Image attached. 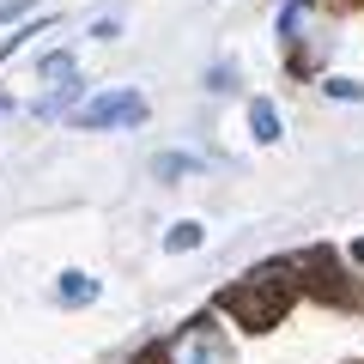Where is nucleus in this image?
I'll list each match as a JSON object with an SVG mask.
<instances>
[{
  "label": "nucleus",
  "instance_id": "nucleus-6",
  "mask_svg": "<svg viewBox=\"0 0 364 364\" xmlns=\"http://www.w3.org/2000/svg\"><path fill=\"white\" fill-rule=\"evenodd\" d=\"M164 249H170V255H182V249H200V225L182 219L176 231H164Z\"/></svg>",
  "mask_w": 364,
  "mask_h": 364
},
{
  "label": "nucleus",
  "instance_id": "nucleus-8",
  "mask_svg": "<svg viewBox=\"0 0 364 364\" xmlns=\"http://www.w3.org/2000/svg\"><path fill=\"white\" fill-rule=\"evenodd\" d=\"M328 97H352V104H358L364 85H358V79H328Z\"/></svg>",
  "mask_w": 364,
  "mask_h": 364
},
{
  "label": "nucleus",
  "instance_id": "nucleus-5",
  "mask_svg": "<svg viewBox=\"0 0 364 364\" xmlns=\"http://www.w3.org/2000/svg\"><path fill=\"white\" fill-rule=\"evenodd\" d=\"M37 73L49 79V85H61V91H67V85H73V55H49V61H43Z\"/></svg>",
  "mask_w": 364,
  "mask_h": 364
},
{
  "label": "nucleus",
  "instance_id": "nucleus-2",
  "mask_svg": "<svg viewBox=\"0 0 364 364\" xmlns=\"http://www.w3.org/2000/svg\"><path fill=\"white\" fill-rule=\"evenodd\" d=\"M170 364H231V358H225V340L200 322V328H188V334L170 346Z\"/></svg>",
  "mask_w": 364,
  "mask_h": 364
},
{
  "label": "nucleus",
  "instance_id": "nucleus-3",
  "mask_svg": "<svg viewBox=\"0 0 364 364\" xmlns=\"http://www.w3.org/2000/svg\"><path fill=\"white\" fill-rule=\"evenodd\" d=\"M249 128H255L261 146H273V140H279V109H273L267 97H255V104H249Z\"/></svg>",
  "mask_w": 364,
  "mask_h": 364
},
{
  "label": "nucleus",
  "instance_id": "nucleus-1",
  "mask_svg": "<svg viewBox=\"0 0 364 364\" xmlns=\"http://www.w3.org/2000/svg\"><path fill=\"white\" fill-rule=\"evenodd\" d=\"M73 122L79 128H134V122H146V97L140 91H104V97H91Z\"/></svg>",
  "mask_w": 364,
  "mask_h": 364
},
{
  "label": "nucleus",
  "instance_id": "nucleus-4",
  "mask_svg": "<svg viewBox=\"0 0 364 364\" xmlns=\"http://www.w3.org/2000/svg\"><path fill=\"white\" fill-rule=\"evenodd\" d=\"M195 164H200L195 152H158V158H152V170H158V176H164V182L188 176V170H195Z\"/></svg>",
  "mask_w": 364,
  "mask_h": 364
},
{
  "label": "nucleus",
  "instance_id": "nucleus-7",
  "mask_svg": "<svg viewBox=\"0 0 364 364\" xmlns=\"http://www.w3.org/2000/svg\"><path fill=\"white\" fill-rule=\"evenodd\" d=\"M61 298H67V304H91V298H97V286L79 279V273H67V279H61Z\"/></svg>",
  "mask_w": 364,
  "mask_h": 364
}]
</instances>
